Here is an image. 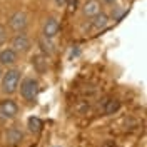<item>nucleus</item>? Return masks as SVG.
<instances>
[{
    "label": "nucleus",
    "mask_w": 147,
    "mask_h": 147,
    "mask_svg": "<svg viewBox=\"0 0 147 147\" xmlns=\"http://www.w3.org/2000/svg\"><path fill=\"white\" fill-rule=\"evenodd\" d=\"M22 80V72L18 69H9L7 72L2 74L0 79V90L5 95H12L18 90V84Z\"/></svg>",
    "instance_id": "f257e3e1"
},
{
    "label": "nucleus",
    "mask_w": 147,
    "mask_h": 147,
    "mask_svg": "<svg viewBox=\"0 0 147 147\" xmlns=\"http://www.w3.org/2000/svg\"><path fill=\"white\" fill-rule=\"evenodd\" d=\"M18 89H20V95H22L24 100L34 102L37 99V95H38L40 85H38V80L37 79H34V77H25V79L20 80Z\"/></svg>",
    "instance_id": "f03ea898"
},
{
    "label": "nucleus",
    "mask_w": 147,
    "mask_h": 147,
    "mask_svg": "<svg viewBox=\"0 0 147 147\" xmlns=\"http://www.w3.org/2000/svg\"><path fill=\"white\" fill-rule=\"evenodd\" d=\"M18 114V105L12 99H3L0 100V119L2 120H12Z\"/></svg>",
    "instance_id": "7ed1b4c3"
},
{
    "label": "nucleus",
    "mask_w": 147,
    "mask_h": 147,
    "mask_svg": "<svg viewBox=\"0 0 147 147\" xmlns=\"http://www.w3.org/2000/svg\"><path fill=\"white\" fill-rule=\"evenodd\" d=\"M28 25V17L25 12H15L9 18V27L17 34V32H25Z\"/></svg>",
    "instance_id": "20e7f679"
},
{
    "label": "nucleus",
    "mask_w": 147,
    "mask_h": 147,
    "mask_svg": "<svg viewBox=\"0 0 147 147\" xmlns=\"http://www.w3.org/2000/svg\"><path fill=\"white\" fill-rule=\"evenodd\" d=\"M30 47H32V44H30V38H28V35L25 32H17L13 35V38H12V49L17 54L18 52L20 54H25V52L30 50Z\"/></svg>",
    "instance_id": "39448f33"
},
{
    "label": "nucleus",
    "mask_w": 147,
    "mask_h": 147,
    "mask_svg": "<svg viewBox=\"0 0 147 147\" xmlns=\"http://www.w3.org/2000/svg\"><path fill=\"white\" fill-rule=\"evenodd\" d=\"M59 28H60V25H59V20L55 17H49L44 22V27H42V37H45V38H52L54 40L55 37H57V34H59Z\"/></svg>",
    "instance_id": "423d86ee"
},
{
    "label": "nucleus",
    "mask_w": 147,
    "mask_h": 147,
    "mask_svg": "<svg viewBox=\"0 0 147 147\" xmlns=\"http://www.w3.org/2000/svg\"><path fill=\"white\" fill-rule=\"evenodd\" d=\"M22 140H24V130L18 125H12V127L7 129V132H5V142L9 146H18Z\"/></svg>",
    "instance_id": "0eeeda50"
},
{
    "label": "nucleus",
    "mask_w": 147,
    "mask_h": 147,
    "mask_svg": "<svg viewBox=\"0 0 147 147\" xmlns=\"http://www.w3.org/2000/svg\"><path fill=\"white\" fill-rule=\"evenodd\" d=\"M17 59H18V54L12 47H7V49L0 50V65H3V67H12L17 62Z\"/></svg>",
    "instance_id": "6e6552de"
},
{
    "label": "nucleus",
    "mask_w": 147,
    "mask_h": 147,
    "mask_svg": "<svg viewBox=\"0 0 147 147\" xmlns=\"http://www.w3.org/2000/svg\"><path fill=\"white\" fill-rule=\"evenodd\" d=\"M109 25V15L104 13V12H99L97 15L92 17V27L95 30H104V28Z\"/></svg>",
    "instance_id": "1a4fd4ad"
},
{
    "label": "nucleus",
    "mask_w": 147,
    "mask_h": 147,
    "mask_svg": "<svg viewBox=\"0 0 147 147\" xmlns=\"http://www.w3.org/2000/svg\"><path fill=\"white\" fill-rule=\"evenodd\" d=\"M32 65H34V69H35L38 74H44L47 72V55L44 54H37L34 55V59H32Z\"/></svg>",
    "instance_id": "9d476101"
},
{
    "label": "nucleus",
    "mask_w": 147,
    "mask_h": 147,
    "mask_svg": "<svg viewBox=\"0 0 147 147\" xmlns=\"http://www.w3.org/2000/svg\"><path fill=\"white\" fill-rule=\"evenodd\" d=\"M84 15L85 17H94V15H97L99 12H100V2L99 0H89L85 5H84Z\"/></svg>",
    "instance_id": "9b49d317"
},
{
    "label": "nucleus",
    "mask_w": 147,
    "mask_h": 147,
    "mask_svg": "<svg viewBox=\"0 0 147 147\" xmlns=\"http://www.w3.org/2000/svg\"><path fill=\"white\" fill-rule=\"evenodd\" d=\"M38 45H40V50H42V54L44 55H52L55 52V45H54V42H52V38L40 37Z\"/></svg>",
    "instance_id": "f8f14e48"
},
{
    "label": "nucleus",
    "mask_w": 147,
    "mask_h": 147,
    "mask_svg": "<svg viewBox=\"0 0 147 147\" xmlns=\"http://www.w3.org/2000/svg\"><path fill=\"white\" fill-rule=\"evenodd\" d=\"M119 109H120V100H117V99H109V100L105 102V105H104V114L105 115H112V114L119 112Z\"/></svg>",
    "instance_id": "ddd939ff"
},
{
    "label": "nucleus",
    "mask_w": 147,
    "mask_h": 147,
    "mask_svg": "<svg viewBox=\"0 0 147 147\" xmlns=\"http://www.w3.org/2000/svg\"><path fill=\"white\" fill-rule=\"evenodd\" d=\"M27 127L32 134H38V132L42 130V127H44V124H42V120L38 119V117H28Z\"/></svg>",
    "instance_id": "4468645a"
},
{
    "label": "nucleus",
    "mask_w": 147,
    "mask_h": 147,
    "mask_svg": "<svg viewBox=\"0 0 147 147\" xmlns=\"http://www.w3.org/2000/svg\"><path fill=\"white\" fill-rule=\"evenodd\" d=\"M124 13H125V10H124V9L115 7V9H114V12H112V18H114V20H119V18L122 17Z\"/></svg>",
    "instance_id": "2eb2a0df"
},
{
    "label": "nucleus",
    "mask_w": 147,
    "mask_h": 147,
    "mask_svg": "<svg viewBox=\"0 0 147 147\" xmlns=\"http://www.w3.org/2000/svg\"><path fill=\"white\" fill-rule=\"evenodd\" d=\"M54 2H55V5H57L59 9H62V7L67 5V2H69V0H54Z\"/></svg>",
    "instance_id": "dca6fc26"
},
{
    "label": "nucleus",
    "mask_w": 147,
    "mask_h": 147,
    "mask_svg": "<svg viewBox=\"0 0 147 147\" xmlns=\"http://www.w3.org/2000/svg\"><path fill=\"white\" fill-rule=\"evenodd\" d=\"M5 37H7L5 27H3V25H0V42H2V40H5Z\"/></svg>",
    "instance_id": "f3484780"
},
{
    "label": "nucleus",
    "mask_w": 147,
    "mask_h": 147,
    "mask_svg": "<svg viewBox=\"0 0 147 147\" xmlns=\"http://www.w3.org/2000/svg\"><path fill=\"white\" fill-rule=\"evenodd\" d=\"M102 2H104V3H107V5H114L117 0H102Z\"/></svg>",
    "instance_id": "a211bd4d"
},
{
    "label": "nucleus",
    "mask_w": 147,
    "mask_h": 147,
    "mask_svg": "<svg viewBox=\"0 0 147 147\" xmlns=\"http://www.w3.org/2000/svg\"><path fill=\"white\" fill-rule=\"evenodd\" d=\"M2 74H3V70H2V65H0V79H2Z\"/></svg>",
    "instance_id": "6ab92c4d"
},
{
    "label": "nucleus",
    "mask_w": 147,
    "mask_h": 147,
    "mask_svg": "<svg viewBox=\"0 0 147 147\" xmlns=\"http://www.w3.org/2000/svg\"><path fill=\"white\" fill-rule=\"evenodd\" d=\"M54 147H60V146H54Z\"/></svg>",
    "instance_id": "aec40b11"
}]
</instances>
